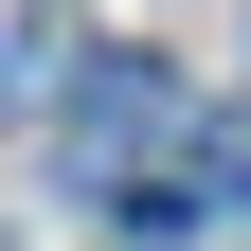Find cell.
I'll return each instance as SVG.
<instances>
[{
    "label": "cell",
    "instance_id": "1",
    "mask_svg": "<svg viewBox=\"0 0 251 251\" xmlns=\"http://www.w3.org/2000/svg\"><path fill=\"white\" fill-rule=\"evenodd\" d=\"M54 108H72V144H90V179H144L179 144V90L144 72V54H72V90H54Z\"/></svg>",
    "mask_w": 251,
    "mask_h": 251
},
{
    "label": "cell",
    "instance_id": "2",
    "mask_svg": "<svg viewBox=\"0 0 251 251\" xmlns=\"http://www.w3.org/2000/svg\"><path fill=\"white\" fill-rule=\"evenodd\" d=\"M179 198H198V215H215V198H251V126H215L198 162H179Z\"/></svg>",
    "mask_w": 251,
    "mask_h": 251
}]
</instances>
